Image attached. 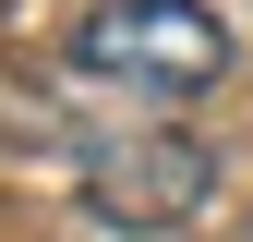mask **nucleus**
Returning a JSON list of instances; mask_svg holds the SVG:
<instances>
[{"label":"nucleus","instance_id":"obj_1","mask_svg":"<svg viewBox=\"0 0 253 242\" xmlns=\"http://www.w3.org/2000/svg\"><path fill=\"white\" fill-rule=\"evenodd\" d=\"M229 60L241 49L205 0H97L73 24V73L133 85V97H205V85H229Z\"/></svg>","mask_w":253,"mask_h":242},{"label":"nucleus","instance_id":"obj_2","mask_svg":"<svg viewBox=\"0 0 253 242\" xmlns=\"http://www.w3.org/2000/svg\"><path fill=\"white\" fill-rule=\"evenodd\" d=\"M73 194H84L97 230H133V242L193 230L205 194H217V145L181 133V121H133V133H97V145H84V182H73Z\"/></svg>","mask_w":253,"mask_h":242}]
</instances>
